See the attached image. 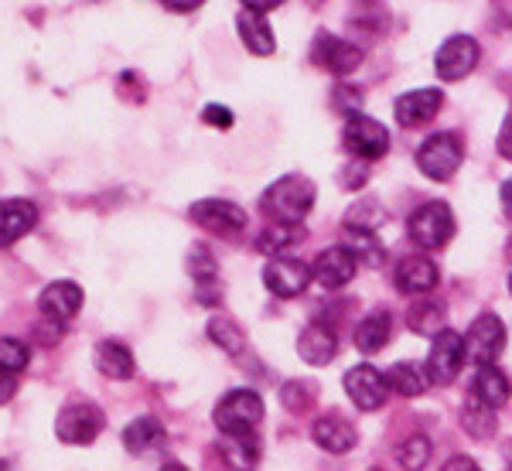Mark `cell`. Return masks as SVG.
I'll return each instance as SVG.
<instances>
[{
	"label": "cell",
	"mask_w": 512,
	"mask_h": 471,
	"mask_svg": "<svg viewBox=\"0 0 512 471\" xmlns=\"http://www.w3.org/2000/svg\"><path fill=\"white\" fill-rule=\"evenodd\" d=\"M212 420H216V427L222 434L256 431V424L263 420V400L253 390H233L222 396Z\"/></svg>",
	"instance_id": "5"
},
{
	"label": "cell",
	"mask_w": 512,
	"mask_h": 471,
	"mask_svg": "<svg viewBox=\"0 0 512 471\" xmlns=\"http://www.w3.org/2000/svg\"><path fill=\"white\" fill-rule=\"evenodd\" d=\"M502 212L512 216V178L506 181V185H502Z\"/></svg>",
	"instance_id": "43"
},
{
	"label": "cell",
	"mask_w": 512,
	"mask_h": 471,
	"mask_svg": "<svg viewBox=\"0 0 512 471\" xmlns=\"http://www.w3.org/2000/svg\"><path fill=\"white\" fill-rule=\"evenodd\" d=\"M390 335H393V318L386 311H373V314H366L359 325H355L352 342H355V349H359V352L376 355L386 342H390Z\"/></svg>",
	"instance_id": "23"
},
{
	"label": "cell",
	"mask_w": 512,
	"mask_h": 471,
	"mask_svg": "<svg viewBox=\"0 0 512 471\" xmlns=\"http://www.w3.org/2000/svg\"><path fill=\"white\" fill-rule=\"evenodd\" d=\"M335 103L342 106V110H349V113H359V103H362V93L359 89H349V86H342L335 93Z\"/></svg>",
	"instance_id": "38"
},
{
	"label": "cell",
	"mask_w": 512,
	"mask_h": 471,
	"mask_svg": "<svg viewBox=\"0 0 512 471\" xmlns=\"http://www.w3.org/2000/svg\"><path fill=\"white\" fill-rule=\"evenodd\" d=\"M192 222L212 236H239L246 229V212L226 198H202L192 205Z\"/></svg>",
	"instance_id": "10"
},
{
	"label": "cell",
	"mask_w": 512,
	"mask_h": 471,
	"mask_svg": "<svg viewBox=\"0 0 512 471\" xmlns=\"http://www.w3.org/2000/svg\"><path fill=\"white\" fill-rule=\"evenodd\" d=\"M407 229H410V239H414L420 250H441V246H448L454 236V216L444 202H427L410 216Z\"/></svg>",
	"instance_id": "3"
},
{
	"label": "cell",
	"mask_w": 512,
	"mask_h": 471,
	"mask_svg": "<svg viewBox=\"0 0 512 471\" xmlns=\"http://www.w3.org/2000/svg\"><path fill=\"white\" fill-rule=\"evenodd\" d=\"M14 393H18V379H14V373H7V369L0 366V407H4Z\"/></svg>",
	"instance_id": "40"
},
{
	"label": "cell",
	"mask_w": 512,
	"mask_h": 471,
	"mask_svg": "<svg viewBox=\"0 0 512 471\" xmlns=\"http://www.w3.org/2000/svg\"><path fill=\"white\" fill-rule=\"evenodd\" d=\"M441 106H444V93L437 86H427V89H414V93H403L396 99L393 113L403 130H414L424 127L427 120H434Z\"/></svg>",
	"instance_id": "13"
},
{
	"label": "cell",
	"mask_w": 512,
	"mask_h": 471,
	"mask_svg": "<svg viewBox=\"0 0 512 471\" xmlns=\"http://www.w3.org/2000/svg\"><path fill=\"white\" fill-rule=\"evenodd\" d=\"M311 437H315L318 448L328 454H345L355 448V427L345 417H338V413L318 417L315 427H311Z\"/></svg>",
	"instance_id": "19"
},
{
	"label": "cell",
	"mask_w": 512,
	"mask_h": 471,
	"mask_svg": "<svg viewBox=\"0 0 512 471\" xmlns=\"http://www.w3.org/2000/svg\"><path fill=\"white\" fill-rule=\"evenodd\" d=\"M188 270H192V277L198 284H209V280H216V256H212L205 246H195L192 253H188Z\"/></svg>",
	"instance_id": "33"
},
{
	"label": "cell",
	"mask_w": 512,
	"mask_h": 471,
	"mask_svg": "<svg viewBox=\"0 0 512 471\" xmlns=\"http://www.w3.org/2000/svg\"><path fill=\"white\" fill-rule=\"evenodd\" d=\"M472 396H475V400H482L485 407L499 410V407H506V403H509L512 386H509L506 373H499V369H495V362H489V366H478V373L472 379Z\"/></svg>",
	"instance_id": "22"
},
{
	"label": "cell",
	"mask_w": 512,
	"mask_h": 471,
	"mask_svg": "<svg viewBox=\"0 0 512 471\" xmlns=\"http://www.w3.org/2000/svg\"><path fill=\"white\" fill-rule=\"evenodd\" d=\"M454 468H468V471H475V461H472V458H451L448 465H444V471H454Z\"/></svg>",
	"instance_id": "44"
},
{
	"label": "cell",
	"mask_w": 512,
	"mask_h": 471,
	"mask_svg": "<svg viewBox=\"0 0 512 471\" xmlns=\"http://www.w3.org/2000/svg\"><path fill=\"white\" fill-rule=\"evenodd\" d=\"M424 461H431V441L427 437H410L400 448V465L403 468H424Z\"/></svg>",
	"instance_id": "34"
},
{
	"label": "cell",
	"mask_w": 512,
	"mask_h": 471,
	"mask_svg": "<svg viewBox=\"0 0 512 471\" xmlns=\"http://www.w3.org/2000/svg\"><path fill=\"white\" fill-rule=\"evenodd\" d=\"M393 284H396V291L407 297L431 294L437 287V267L427 256H407V260H400V267H396Z\"/></svg>",
	"instance_id": "17"
},
{
	"label": "cell",
	"mask_w": 512,
	"mask_h": 471,
	"mask_svg": "<svg viewBox=\"0 0 512 471\" xmlns=\"http://www.w3.org/2000/svg\"><path fill=\"white\" fill-rule=\"evenodd\" d=\"M103 427L106 417L93 403H69V407L59 410V420H55V434H59L62 444H93Z\"/></svg>",
	"instance_id": "9"
},
{
	"label": "cell",
	"mask_w": 512,
	"mask_h": 471,
	"mask_svg": "<svg viewBox=\"0 0 512 471\" xmlns=\"http://www.w3.org/2000/svg\"><path fill=\"white\" fill-rule=\"evenodd\" d=\"M315 198H318V192H315V185H311V178L284 175L263 192L260 209L274 222H304V216L311 212V205H315Z\"/></svg>",
	"instance_id": "1"
},
{
	"label": "cell",
	"mask_w": 512,
	"mask_h": 471,
	"mask_svg": "<svg viewBox=\"0 0 512 471\" xmlns=\"http://www.w3.org/2000/svg\"><path fill=\"white\" fill-rule=\"evenodd\" d=\"M202 120H205V123H212V127H219V130H229V127H233V113H229L226 106H219V103L205 106V110H202Z\"/></svg>",
	"instance_id": "37"
},
{
	"label": "cell",
	"mask_w": 512,
	"mask_h": 471,
	"mask_svg": "<svg viewBox=\"0 0 512 471\" xmlns=\"http://www.w3.org/2000/svg\"><path fill=\"white\" fill-rule=\"evenodd\" d=\"M461 161H465V147H461L458 134L444 130V134H431L417 151V168L431 181H448L458 175Z\"/></svg>",
	"instance_id": "2"
},
{
	"label": "cell",
	"mask_w": 512,
	"mask_h": 471,
	"mask_svg": "<svg viewBox=\"0 0 512 471\" xmlns=\"http://www.w3.org/2000/svg\"><path fill=\"white\" fill-rule=\"evenodd\" d=\"M386 383H390V390L393 393H400V396H420L427 390V373H420V369L414 366V362H396V366H390V373H386Z\"/></svg>",
	"instance_id": "29"
},
{
	"label": "cell",
	"mask_w": 512,
	"mask_h": 471,
	"mask_svg": "<svg viewBox=\"0 0 512 471\" xmlns=\"http://www.w3.org/2000/svg\"><path fill=\"white\" fill-rule=\"evenodd\" d=\"M461 366H465V338L451 328H441L434 335L431 355H427V379L437 386H448L458 379Z\"/></svg>",
	"instance_id": "7"
},
{
	"label": "cell",
	"mask_w": 512,
	"mask_h": 471,
	"mask_svg": "<svg viewBox=\"0 0 512 471\" xmlns=\"http://www.w3.org/2000/svg\"><path fill=\"white\" fill-rule=\"evenodd\" d=\"M311 280H315V274H311L308 263L291 260V256H274V260L267 263V270H263V284H267V291L274 297H284V301L301 297L304 291H308Z\"/></svg>",
	"instance_id": "11"
},
{
	"label": "cell",
	"mask_w": 512,
	"mask_h": 471,
	"mask_svg": "<svg viewBox=\"0 0 512 471\" xmlns=\"http://www.w3.org/2000/svg\"><path fill=\"white\" fill-rule=\"evenodd\" d=\"M280 400H284L287 410H308L311 403H315V390L304 383H287L284 390H280Z\"/></svg>",
	"instance_id": "36"
},
{
	"label": "cell",
	"mask_w": 512,
	"mask_h": 471,
	"mask_svg": "<svg viewBox=\"0 0 512 471\" xmlns=\"http://www.w3.org/2000/svg\"><path fill=\"white\" fill-rule=\"evenodd\" d=\"M379 219H383V209H379L373 198L352 205V212H349V226H359V229H376Z\"/></svg>",
	"instance_id": "35"
},
{
	"label": "cell",
	"mask_w": 512,
	"mask_h": 471,
	"mask_svg": "<svg viewBox=\"0 0 512 471\" xmlns=\"http://www.w3.org/2000/svg\"><path fill=\"white\" fill-rule=\"evenodd\" d=\"M345 393L359 410L373 413L386 407V396H390V383L379 373L376 366H355L345 373Z\"/></svg>",
	"instance_id": "12"
},
{
	"label": "cell",
	"mask_w": 512,
	"mask_h": 471,
	"mask_svg": "<svg viewBox=\"0 0 512 471\" xmlns=\"http://www.w3.org/2000/svg\"><path fill=\"white\" fill-rule=\"evenodd\" d=\"M28 362H31L28 345L18 342V338H0V366H4L7 373H14V376L24 373Z\"/></svg>",
	"instance_id": "32"
},
{
	"label": "cell",
	"mask_w": 512,
	"mask_h": 471,
	"mask_svg": "<svg viewBox=\"0 0 512 471\" xmlns=\"http://www.w3.org/2000/svg\"><path fill=\"white\" fill-rule=\"evenodd\" d=\"M502 352H506V325L495 314L475 318V325L465 335V362L489 366V362H499Z\"/></svg>",
	"instance_id": "8"
},
{
	"label": "cell",
	"mask_w": 512,
	"mask_h": 471,
	"mask_svg": "<svg viewBox=\"0 0 512 471\" xmlns=\"http://www.w3.org/2000/svg\"><path fill=\"white\" fill-rule=\"evenodd\" d=\"M478 59H482V48H478V41L472 35H451L434 55L437 79L461 82L465 76H472V72H475Z\"/></svg>",
	"instance_id": "6"
},
{
	"label": "cell",
	"mask_w": 512,
	"mask_h": 471,
	"mask_svg": "<svg viewBox=\"0 0 512 471\" xmlns=\"http://www.w3.org/2000/svg\"><path fill=\"white\" fill-rule=\"evenodd\" d=\"M236 28H239V38H243L246 52L260 55V59H267V55H274L277 48V38H274V28L267 24L260 11H243L236 18Z\"/></svg>",
	"instance_id": "20"
},
{
	"label": "cell",
	"mask_w": 512,
	"mask_h": 471,
	"mask_svg": "<svg viewBox=\"0 0 512 471\" xmlns=\"http://www.w3.org/2000/svg\"><path fill=\"white\" fill-rule=\"evenodd\" d=\"M509 294H512V274H509Z\"/></svg>",
	"instance_id": "45"
},
{
	"label": "cell",
	"mask_w": 512,
	"mask_h": 471,
	"mask_svg": "<svg viewBox=\"0 0 512 471\" xmlns=\"http://www.w3.org/2000/svg\"><path fill=\"white\" fill-rule=\"evenodd\" d=\"M311 59H315L321 69L332 72V76H349V72L359 69L362 52L352 45V41H342V38L321 31L315 38V48H311Z\"/></svg>",
	"instance_id": "14"
},
{
	"label": "cell",
	"mask_w": 512,
	"mask_h": 471,
	"mask_svg": "<svg viewBox=\"0 0 512 471\" xmlns=\"http://www.w3.org/2000/svg\"><path fill=\"white\" fill-rule=\"evenodd\" d=\"M355 270H359V263H355V256L345 250V246H328L325 253H318L311 274H315V280L321 287L338 291V287H345L355 277Z\"/></svg>",
	"instance_id": "16"
},
{
	"label": "cell",
	"mask_w": 512,
	"mask_h": 471,
	"mask_svg": "<svg viewBox=\"0 0 512 471\" xmlns=\"http://www.w3.org/2000/svg\"><path fill=\"white\" fill-rule=\"evenodd\" d=\"M38 222V209L24 198H7L0 202V246H11L24 239L35 229Z\"/></svg>",
	"instance_id": "18"
},
{
	"label": "cell",
	"mask_w": 512,
	"mask_h": 471,
	"mask_svg": "<svg viewBox=\"0 0 512 471\" xmlns=\"http://www.w3.org/2000/svg\"><path fill=\"white\" fill-rule=\"evenodd\" d=\"M342 144H345V151L352 157H359V161H379V157L390 151V130L373 117L352 113L342 130Z\"/></svg>",
	"instance_id": "4"
},
{
	"label": "cell",
	"mask_w": 512,
	"mask_h": 471,
	"mask_svg": "<svg viewBox=\"0 0 512 471\" xmlns=\"http://www.w3.org/2000/svg\"><path fill=\"white\" fill-rule=\"evenodd\" d=\"M209 338L219 345V349H226L229 355H239L246 349V338L243 332L233 325V321H226V318H216V321H209Z\"/></svg>",
	"instance_id": "31"
},
{
	"label": "cell",
	"mask_w": 512,
	"mask_h": 471,
	"mask_svg": "<svg viewBox=\"0 0 512 471\" xmlns=\"http://www.w3.org/2000/svg\"><path fill=\"white\" fill-rule=\"evenodd\" d=\"M96 369L106 379L120 383V379L134 376V355H130L127 345H120V342H103V345H96Z\"/></svg>",
	"instance_id": "26"
},
{
	"label": "cell",
	"mask_w": 512,
	"mask_h": 471,
	"mask_svg": "<svg viewBox=\"0 0 512 471\" xmlns=\"http://www.w3.org/2000/svg\"><path fill=\"white\" fill-rule=\"evenodd\" d=\"M38 308L52 325H65L82 311V287L72 284V280H55L48 284L38 297Z\"/></svg>",
	"instance_id": "15"
},
{
	"label": "cell",
	"mask_w": 512,
	"mask_h": 471,
	"mask_svg": "<svg viewBox=\"0 0 512 471\" xmlns=\"http://www.w3.org/2000/svg\"><path fill=\"white\" fill-rule=\"evenodd\" d=\"M345 250L355 256L359 267H379L386 260V250L379 243L376 229H359V226H345Z\"/></svg>",
	"instance_id": "24"
},
{
	"label": "cell",
	"mask_w": 512,
	"mask_h": 471,
	"mask_svg": "<svg viewBox=\"0 0 512 471\" xmlns=\"http://www.w3.org/2000/svg\"><path fill=\"white\" fill-rule=\"evenodd\" d=\"M164 7H171V11H178V14H188V11H195V7H202L205 0H161Z\"/></svg>",
	"instance_id": "42"
},
{
	"label": "cell",
	"mask_w": 512,
	"mask_h": 471,
	"mask_svg": "<svg viewBox=\"0 0 512 471\" xmlns=\"http://www.w3.org/2000/svg\"><path fill=\"white\" fill-rule=\"evenodd\" d=\"M461 424L468 427V434L482 441V437H489L495 431V410L485 407V403L475 400V396H468L465 410H461Z\"/></svg>",
	"instance_id": "30"
},
{
	"label": "cell",
	"mask_w": 512,
	"mask_h": 471,
	"mask_svg": "<svg viewBox=\"0 0 512 471\" xmlns=\"http://www.w3.org/2000/svg\"><path fill=\"white\" fill-rule=\"evenodd\" d=\"M499 154L512 161V110L506 113V120H502V130H499Z\"/></svg>",
	"instance_id": "39"
},
{
	"label": "cell",
	"mask_w": 512,
	"mask_h": 471,
	"mask_svg": "<svg viewBox=\"0 0 512 471\" xmlns=\"http://www.w3.org/2000/svg\"><path fill=\"white\" fill-rule=\"evenodd\" d=\"M297 352L308 366H328L338 352V338L328 325H308L297 338Z\"/></svg>",
	"instance_id": "21"
},
{
	"label": "cell",
	"mask_w": 512,
	"mask_h": 471,
	"mask_svg": "<svg viewBox=\"0 0 512 471\" xmlns=\"http://www.w3.org/2000/svg\"><path fill=\"white\" fill-rule=\"evenodd\" d=\"M304 239V229L301 222H274V226H267L256 239V250L267 253V256H284L291 246H297Z\"/></svg>",
	"instance_id": "27"
},
{
	"label": "cell",
	"mask_w": 512,
	"mask_h": 471,
	"mask_svg": "<svg viewBox=\"0 0 512 471\" xmlns=\"http://www.w3.org/2000/svg\"><path fill=\"white\" fill-rule=\"evenodd\" d=\"M444 321H448V308H444V301H437V297H417L407 311V325L414 328L417 335L434 338L444 328Z\"/></svg>",
	"instance_id": "25"
},
{
	"label": "cell",
	"mask_w": 512,
	"mask_h": 471,
	"mask_svg": "<svg viewBox=\"0 0 512 471\" xmlns=\"http://www.w3.org/2000/svg\"><path fill=\"white\" fill-rule=\"evenodd\" d=\"M239 4H243L246 11H260V14H267V11H274V7L284 4V0H239Z\"/></svg>",
	"instance_id": "41"
},
{
	"label": "cell",
	"mask_w": 512,
	"mask_h": 471,
	"mask_svg": "<svg viewBox=\"0 0 512 471\" xmlns=\"http://www.w3.org/2000/svg\"><path fill=\"white\" fill-rule=\"evenodd\" d=\"M161 441H164V427L154 417H140L123 431V448L134 451V454L151 451L154 444H161Z\"/></svg>",
	"instance_id": "28"
}]
</instances>
